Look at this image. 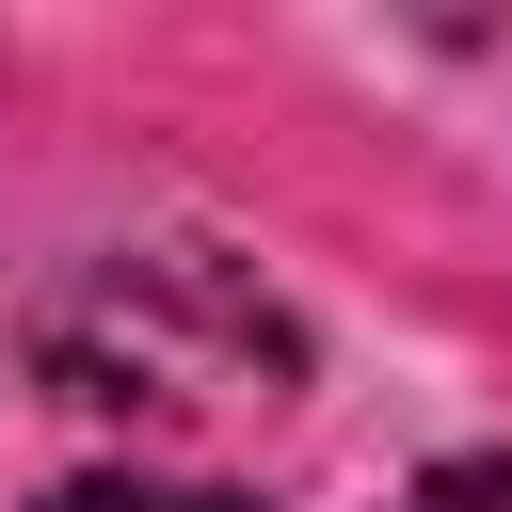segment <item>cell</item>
I'll use <instances>...</instances> for the list:
<instances>
[{"label":"cell","instance_id":"1","mask_svg":"<svg viewBox=\"0 0 512 512\" xmlns=\"http://www.w3.org/2000/svg\"><path fill=\"white\" fill-rule=\"evenodd\" d=\"M32 384L96 432H144V448H208V432H256L288 416L304 384V320L208 256V240H144V256H96L32 304Z\"/></svg>","mask_w":512,"mask_h":512},{"label":"cell","instance_id":"2","mask_svg":"<svg viewBox=\"0 0 512 512\" xmlns=\"http://www.w3.org/2000/svg\"><path fill=\"white\" fill-rule=\"evenodd\" d=\"M384 512H512V448H464V464H432V480H400Z\"/></svg>","mask_w":512,"mask_h":512},{"label":"cell","instance_id":"3","mask_svg":"<svg viewBox=\"0 0 512 512\" xmlns=\"http://www.w3.org/2000/svg\"><path fill=\"white\" fill-rule=\"evenodd\" d=\"M48 512H240V496H192V480H64Z\"/></svg>","mask_w":512,"mask_h":512}]
</instances>
